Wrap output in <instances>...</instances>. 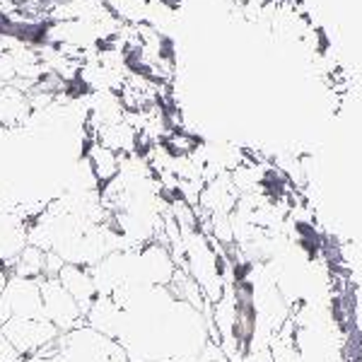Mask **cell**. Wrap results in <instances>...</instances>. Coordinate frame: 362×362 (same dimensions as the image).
Segmentation results:
<instances>
[{"mask_svg": "<svg viewBox=\"0 0 362 362\" xmlns=\"http://www.w3.org/2000/svg\"><path fill=\"white\" fill-rule=\"evenodd\" d=\"M54 362H128L124 348L109 336L97 334L90 326H80L61 334L51 346Z\"/></svg>", "mask_w": 362, "mask_h": 362, "instance_id": "1", "label": "cell"}, {"mask_svg": "<svg viewBox=\"0 0 362 362\" xmlns=\"http://www.w3.org/2000/svg\"><path fill=\"white\" fill-rule=\"evenodd\" d=\"M8 319H46L39 280L8 276L0 293V324Z\"/></svg>", "mask_w": 362, "mask_h": 362, "instance_id": "2", "label": "cell"}, {"mask_svg": "<svg viewBox=\"0 0 362 362\" xmlns=\"http://www.w3.org/2000/svg\"><path fill=\"white\" fill-rule=\"evenodd\" d=\"M39 288H42L44 317L49 324L56 326L58 334H68V331L85 326L83 309L68 295V290L61 285V280L51 276L39 278Z\"/></svg>", "mask_w": 362, "mask_h": 362, "instance_id": "3", "label": "cell"}, {"mask_svg": "<svg viewBox=\"0 0 362 362\" xmlns=\"http://www.w3.org/2000/svg\"><path fill=\"white\" fill-rule=\"evenodd\" d=\"M0 334L8 338V343L22 358L54 346L56 338L61 336L56 326L46 319H8L0 324Z\"/></svg>", "mask_w": 362, "mask_h": 362, "instance_id": "4", "label": "cell"}, {"mask_svg": "<svg viewBox=\"0 0 362 362\" xmlns=\"http://www.w3.org/2000/svg\"><path fill=\"white\" fill-rule=\"evenodd\" d=\"M56 278L61 280V285L68 290V295L80 305L83 314H87V309L97 300V288H95V280H92L90 268L63 264Z\"/></svg>", "mask_w": 362, "mask_h": 362, "instance_id": "5", "label": "cell"}, {"mask_svg": "<svg viewBox=\"0 0 362 362\" xmlns=\"http://www.w3.org/2000/svg\"><path fill=\"white\" fill-rule=\"evenodd\" d=\"M85 160H87V165H90L92 174H95V179L99 181V186L116 179V174H119V169H121V155H116L114 150L95 143V140L87 143Z\"/></svg>", "mask_w": 362, "mask_h": 362, "instance_id": "6", "label": "cell"}, {"mask_svg": "<svg viewBox=\"0 0 362 362\" xmlns=\"http://www.w3.org/2000/svg\"><path fill=\"white\" fill-rule=\"evenodd\" d=\"M8 273L17 278H32V280L44 278L46 276V251L27 244V247L20 251V256L8 266Z\"/></svg>", "mask_w": 362, "mask_h": 362, "instance_id": "7", "label": "cell"}, {"mask_svg": "<svg viewBox=\"0 0 362 362\" xmlns=\"http://www.w3.org/2000/svg\"><path fill=\"white\" fill-rule=\"evenodd\" d=\"M0 362H22V355L10 346L3 334H0Z\"/></svg>", "mask_w": 362, "mask_h": 362, "instance_id": "8", "label": "cell"}]
</instances>
